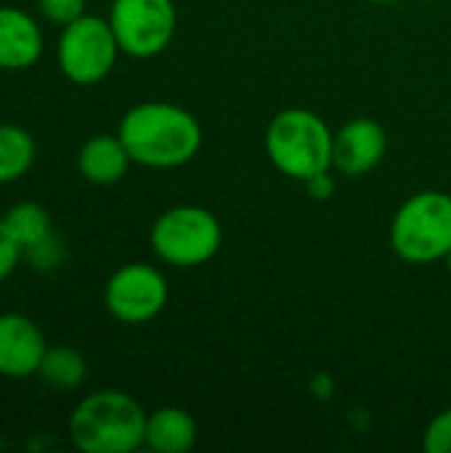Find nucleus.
<instances>
[{"label":"nucleus","mask_w":451,"mask_h":453,"mask_svg":"<svg viewBox=\"0 0 451 453\" xmlns=\"http://www.w3.org/2000/svg\"><path fill=\"white\" fill-rule=\"evenodd\" d=\"M37 11L51 21L66 27L69 21L80 19L85 13V0H35Z\"/></svg>","instance_id":"obj_19"},{"label":"nucleus","mask_w":451,"mask_h":453,"mask_svg":"<svg viewBox=\"0 0 451 453\" xmlns=\"http://www.w3.org/2000/svg\"><path fill=\"white\" fill-rule=\"evenodd\" d=\"M149 242L162 263L175 268H197L215 257L223 242V231L210 210L178 204L154 220Z\"/></svg>","instance_id":"obj_5"},{"label":"nucleus","mask_w":451,"mask_h":453,"mask_svg":"<svg viewBox=\"0 0 451 453\" xmlns=\"http://www.w3.org/2000/svg\"><path fill=\"white\" fill-rule=\"evenodd\" d=\"M388 149V135L380 122L359 117L343 125L332 138V167L348 178L372 173Z\"/></svg>","instance_id":"obj_10"},{"label":"nucleus","mask_w":451,"mask_h":453,"mask_svg":"<svg viewBox=\"0 0 451 453\" xmlns=\"http://www.w3.org/2000/svg\"><path fill=\"white\" fill-rule=\"evenodd\" d=\"M109 24L125 56L154 58L175 35V5L173 0H114Z\"/></svg>","instance_id":"obj_7"},{"label":"nucleus","mask_w":451,"mask_h":453,"mask_svg":"<svg viewBox=\"0 0 451 453\" xmlns=\"http://www.w3.org/2000/svg\"><path fill=\"white\" fill-rule=\"evenodd\" d=\"M136 165L173 170L189 165L202 146V127L191 111L165 101H146L128 109L117 127Z\"/></svg>","instance_id":"obj_1"},{"label":"nucleus","mask_w":451,"mask_h":453,"mask_svg":"<svg viewBox=\"0 0 451 453\" xmlns=\"http://www.w3.org/2000/svg\"><path fill=\"white\" fill-rule=\"evenodd\" d=\"M37 157L35 138L21 125H0V186L24 178Z\"/></svg>","instance_id":"obj_15"},{"label":"nucleus","mask_w":451,"mask_h":453,"mask_svg":"<svg viewBox=\"0 0 451 453\" xmlns=\"http://www.w3.org/2000/svg\"><path fill=\"white\" fill-rule=\"evenodd\" d=\"M306 188H308V194H311L314 199L327 202V199H332V194H335V180L330 178V170H327V173H319V175L308 178V180H306Z\"/></svg>","instance_id":"obj_21"},{"label":"nucleus","mask_w":451,"mask_h":453,"mask_svg":"<svg viewBox=\"0 0 451 453\" xmlns=\"http://www.w3.org/2000/svg\"><path fill=\"white\" fill-rule=\"evenodd\" d=\"M120 42L109 19L82 13L80 19L69 21L56 45V61L61 74L74 85H96L106 80L117 64Z\"/></svg>","instance_id":"obj_6"},{"label":"nucleus","mask_w":451,"mask_h":453,"mask_svg":"<svg viewBox=\"0 0 451 453\" xmlns=\"http://www.w3.org/2000/svg\"><path fill=\"white\" fill-rule=\"evenodd\" d=\"M43 48L45 40L35 16L13 5H0V69L24 72L40 61Z\"/></svg>","instance_id":"obj_11"},{"label":"nucleus","mask_w":451,"mask_h":453,"mask_svg":"<svg viewBox=\"0 0 451 453\" xmlns=\"http://www.w3.org/2000/svg\"><path fill=\"white\" fill-rule=\"evenodd\" d=\"M64 244H61V239L56 236V231L51 234V236H45L43 242H37V244H32V247H27L24 252H21V257L29 263V268L32 271H40V273H51V271H56L61 263H64Z\"/></svg>","instance_id":"obj_17"},{"label":"nucleus","mask_w":451,"mask_h":453,"mask_svg":"<svg viewBox=\"0 0 451 453\" xmlns=\"http://www.w3.org/2000/svg\"><path fill=\"white\" fill-rule=\"evenodd\" d=\"M104 305L120 324H146L167 305V281L149 263H128L117 268L104 287Z\"/></svg>","instance_id":"obj_8"},{"label":"nucleus","mask_w":451,"mask_h":453,"mask_svg":"<svg viewBox=\"0 0 451 453\" xmlns=\"http://www.w3.org/2000/svg\"><path fill=\"white\" fill-rule=\"evenodd\" d=\"M144 406L122 390H98L77 403L69 438L82 453H133L146 435Z\"/></svg>","instance_id":"obj_2"},{"label":"nucleus","mask_w":451,"mask_h":453,"mask_svg":"<svg viewBox=\"0 0 451 453\" xmlns=\"http://www.w3.org/2000/svg\"><path fill=\"white\" fill-rule=\"evenodd\" d=\"M197 443V422L178 406H162L146 417L144 446L157 453H186Z\"/></svg>","instance_id":"obj_13"},{"label":"nucleus","mask_w":451,"mask_h":453,"mask_svg":"<svg viewBox=\"0 0 451 453\" xmlns=\"http://www.w3.org/2000/svg\"><path fill=\"white\" fill-rule=\"evenodd\" d=\"M332 138L335 133L319 114L284 109L266 130V154L282 175L306 183L332 167Z\"/></svg>","instance_id":"obj_3"},{"label":"nucleus","mask_w":451,"mask_h":453,"mask_svg":"<svg viewBox=\"0 0 451 453\" xmlns=\"http://www.w3.org/2000/svg\"><path fill=\"white\" fill-rule=\"evenodd\" d=\"M391 247L412 265L447 260L451 252V194L420 191L409 196L393 215Z\"/></svg>","instance_id":"obj_4"},{"label":"nucleus","mask_w":451,"mask_h":453,"mask_svg":"<svg viewBox=\"0 0 451 453\" xmlns=\"http://www.w3.org/2000/svg\"><path fill=\"white\" fill-rule=\"evenodd\" d=\"M423 449L428 453H451V409L431 419L423 435Z\"/></svg>","instance_id":"obj_18"},{"label":"nucleus","mask_w":451,"mask_h":453,"mask_svg":"<svg viewBox=\"0 0 451 453\" xmlns=\"http://www.w3.org/2000/svg\"><path fill=\"white\" fill-rule=\"evenodd\" d=\"M37 377L58 390V393H69L74 388H80L88 377V361L85 356L77 350V348H69V345H56V348H48L43 361H40V369H37Z\"/></svg>","instance_id":"obj_14"},{"label":"nucleus","mask_w":451,"mask_h":453,"mask_svg":"<svg viewBox=\"0 0 451 453\" xmlns=\"http://www.w3.org/2000/svg\"><path fill=\"white\" fill-rule=\"evenodd\" d=\"M3 220L8 223V228H11L13 236L19 239L21 252H24L27 247H32V244H37V242H43L45 236L53 234L51 215H48V210H45L43 204H37V202H19V204H13V207L3 215Z\"/></svg>","instance_id":"obj_16"},{"label":"nucleus","mask_w":451,"mask_h":453,"mask_svg":"<svg viewBox=\"0 0 451 453\" xmlns=\"http://www.w3.org/2000/svg\"><path fill=\"white\" fill-rule=\"evenodd\" d=\"M447 265H449V273H451V252L447 255Z\"/></svg>","instance_id":"obj_22"},{"label":"nucleus","mask_w":451,"mask_h":453,"mask_svg":"<svg viewBox=\"0 0 451 453\" xmlns=\"http://www.w3.org/2000/svg\"><path fill=\"white\" fill-rule=\"evenodd\" d=\"M372 3H396V0H372Z\"/></svg>","instance_id":"obj_23"},{"label":"nucleus","mask_w":451,"mask_h":453,"mask_svg":"<svg viewBox=\"0 0 451 453\" xmlns=\"http://www.w3.org/2000/svg\"><path fill=\"white\" fill-rule=\"evenodd\" d=\"M130 154L120 135L98 133L90 135L77 151V170L93 186H114L125 178L130 167Z\"/></svg>","instance_id":"obj_12"},{"label":"nucleus","mask_w":451,"mask_h":453,"mask_svg":"<svg viewBox=\"0 0 451 453\" xmlns=\"http://www.w3.org/2000/svg\"><path fill=\"white\" fill-rule=\"evenodd\" d=\"M48 350L43 329L24 313H0V377H35Z\"/></svg>","instance_id":"obj_9"},{"label":"nucleus","mask_w":451,"mask_h":453,"mask_svg":"<svg viewBox=\"0 0 451 453\" xmlns=\"http://www.w3.org/2000/svg\"><path fill=\"white\" fill-rule=\"evenodd\" d=\"M21 244L13 236V231L8 228V223L0 218V284L16 271V265L21 263Z\"/></svg>","instance_id":"obj_20"}]
</instances>
